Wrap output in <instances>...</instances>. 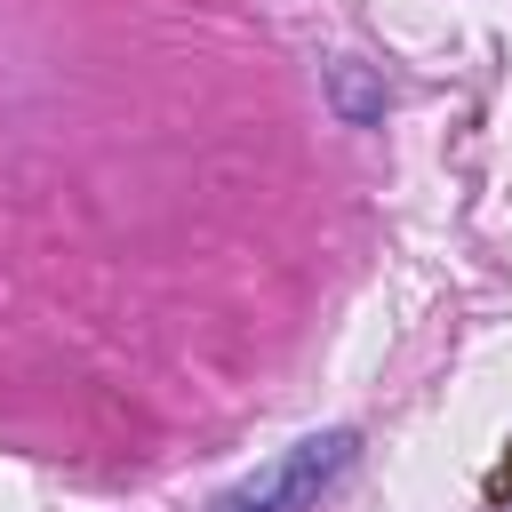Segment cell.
<instances>
[{"mask_svg":"<svg viewBox=\"0 0 512 512\" xmlns=\"http://www.w3.org/2000/svg\"><path fill=\"white\" fill-rule=\"evenodd\" d=\"M488 488H496V496H512V448H504V464L488 472Z\"/></svg>","mask_w":512,"mask_h":512,"instance_id":"cell-2","label":"cell"},{"mask_svg":"<svg viewBox=\"0 0 512 512\" xmlns=\"http://www.w3.org/2000/svg\"><path fill=\"white\" fill-rule=\"evenodd\" d=\"M352 464V432H320L304 448H288L280 464H264L256 480H240L232 496H216V512H312Z\"/></svg>","mask_w":512,"mask_h":512,"instance_id":"cell-1","label":"cell"}]
</instances>
